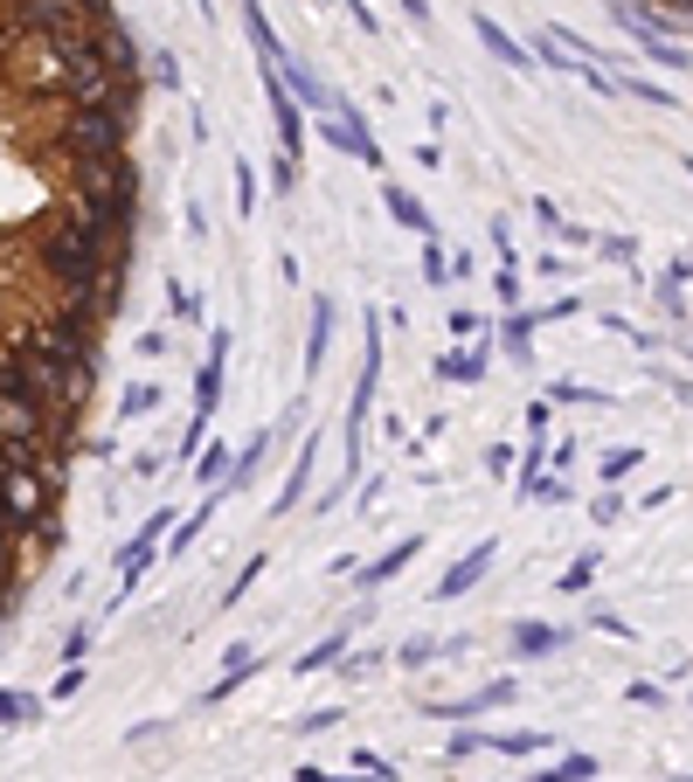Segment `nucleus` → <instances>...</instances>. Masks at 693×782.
I'll list each match as a JSON object with an SVG mask.
<instances>
[{
  "mask_svg": "<svg viewBox=\"0 0 693 782\" xmlns=\"http://www.w3.org/2000/svg\"><path fill=\"white\" fill-rule=\"evenodd\" d=\"M686 174H693V160H686Z\"/></svg>",
  "mask_w": 693,
  "mask_h": 782,
  "instance_id": "49",
  "label": "nucleus"
},
{
  "mask_svg": "<svg viewBox=\"0 0 693 782\" xmlns=\"http://www.w3.org/2000/svg\"><path fill=\"white\" fill-rule=\"evenodd\" d=\"M257 575H264V555H250V561H243V575H236L230 588H222V609H236L243 596H250V582H257Z\"/></svg>",
  "mask_w": 693,
  "mask_h": 782,
  "instance_id": "28",
  "label": "nucleus"
},
{
  "mask_svg": "<svg viewBox=\"0 0 693 782\" xmlns=\"http://www.w3.org/2000/svg\"><path fill=\"white\" fill-rule=\"evenodd\" d=\"M222 479H230V444H201L195 450V485L201 492H222Z\"/></svg>",
  "mask_w": 693,
  "mask_h": 782,
  "instance_id": "20",
  "label": "nucleus"
},
{
  "mask_svg": "<svg viewBox=\"0 0 693 782\" xmlns=\"http://www.w3.org/2000/svg\"><path fill=\"white\" fill-rule=\"evenodd\" d=\"M513 651H520V658L561 651V631H548V623H520V631H513Z\"/></svg>",
  "mask_w": 693,
  "mask_h": 782,
  "instance_id": "21",
  "label": "nucleus"
},
{
  "mask_svg": "<svg viewBox=\"0 0 693 782\" xmlns=\"http://www.w3.org/2000/svg\"><path fill=\"white\" fill-rule=\"evenodd\" d=\"M374 388H382V312L361 319V381H354V409H347V479H361V444H368Z\"/></svg>",
  "mask_w": 693,
  "mask_h": 782,
  "instance_id": "1",
  "label": "nucleus"
},
{
  "mask_svg": "<svg viewBox=\"0 0 693 782\" xmlns=\"http://www.w3.org/2000/svg\"><path fill=\"white\" fill-rule=\"evenodd\" d=\"M499 561V547L493 541H479L472 547V555H465L458 568H444V582H437V603H458V596H472V588L485 582V568H493Z\"/></svg>",
  "mask_w": 693,
  "mask_h": 782,
  "instance_id": "2",
  "label": "nucleus"
},
{
  "mask_svg": "<svg viewBox=\"0 0 693 782\" xmlns=\"http://www.w3.org/2000/svg\"><path fill=\"white\" fill-rule=\"evenodd\" d=\"M166 305H174L181 326H195V319H201V298H195V291H181V284H166Z\"/></svg>",
  "mask_w": 693,
  "mask_h": 782,
  "instance_id": "31",
  "label": "nucleus"
},
{
  "mask_svg": "<svg viewBox=\"0 0 693 782\" xmlns=\"http://www.w3.org/2000/svg\"><path fill=\"white\" fill-rule=\"evenodd\" d=\"M354 769H368V775H396V761H382L374 748H361V755H354Z\"/></svg>",
  "mask_w": 693,
  "mask_h": 782,
  "instance_id": "45",
  "label": "nucleus"
},
{
  "mask_svg": "<svg viewBox=\"0 0 693 782\" xmlns=\"http://www.w3.org/2000/svg\"><path fill=\"white\" fill-rule=\"evenodd\" d=\"M590 623H596V631H610V637H631V623L610 617V609H590Z\"/></svg>",
  "mask_w": 693,
  "mask_h": 782,
  "instance_id": "44",
  "label": "nucleus"
},
{
  "mask_svg": "<svg viewBox=\"0 0 693 782\" xmlns=\"http://www.w3.org/2000/svg\"><path fill=\"white\" fill-rule=\"evenodd\" d=\"M590 520H596V526H610V520H624V499H617V492L604 485V499H596V506H590Z\"/></svg>",
  "mask_w": 693,
  "mask_h": 782,
  "instance_id": "36",
  "label": "nucleus"
},
{
  "mask_svg": "<svg viewBox=\"0 0 693 782\" xmlns=\"http://www.w3.org/2000/svg\"><path fill=\"white\" fill-rule=\"evenodd\" d=\"M333 720H341V707H312L306 720H298V734H326V728H333Z\"/></svg>",
  "mask_w": 693,
  "mask_h": 782,
  "instance_id": "40",
  "label": "nucleus"
},
{
  "mask_svg": "<svg viewBox=\"0 0 693 782\" xmlns=\"http://www.w3.org/2000/svg\"><path fill=\"white\" fill-rule=\"evenodd\" d=\"M639 457H645L639 444H624V450H610V457H604V485H617V479H631V471H639Z\"/></svg>",
  "mask_w": 693,
  "mask_h": 782,
  "instance_id": "29",
  "label": "nucleus"
},
{
  "mask_svg": "<svg viewBox=\"0 0 693 782\" xmlns=\"http://www.w3.org/2000/svg\"><path fill=\"white\" fill-rule=\"evenodd\" d=\"M333 782H396V775H333Z\"/></svg>",
  "mask_w": 693,
  "mask_h": 782,
  "instance_id": "48",
  "label": "nucleus"
},
{
  "mask_svg": "<svg viewBox=\"0 0 693 782\" xmlns=\"http://www.w3.org/2000/svg\"><path fill=\"white\" fill-rule=\"evenodd\" d=\"M326 339H333V298H312V319H306V381L326 368Z\"/></svg>",
  "mask_w": 693,
  "mask_h": 782,
  "instance_id": "11",
  "label": "nucleus"
},
{
  "mask_svg": "<svg viewBox=\"0 0 693 782\" xmlns=\"http://www.w3.org/2000/svg\"><path fill=\"white\" fill-rule=\"evenodd\" d=\"M534 326H541V312H507L499 319V347H507V360H520V368L534 360Z\"/></svg>",
  "mask_w": 693,
  "mask_h": 782,
  "instance_id": "15",
  "label": "nucleus"
},
{
  "mask_svg": "<svg viewBox=\"0 0 693 782\" xmlns=\"http://www.w3.org/2000/svg\"><path fill=\"white\" fill-rule=\"evenodd\" d=\"M250 208H257V174L236 160V215H250Z\"/></svg>",
  "mask_w": 693,
  "mask_h": 782,
  "instance_id": "35",
  "label": "nucleus"
},
{
  "mask_svg": "<svg viewBox=\"0 0 693 782\" xmlns=\"http://www.w3.org/2000/svg\"><path fill=\"white\" fill-rule=\"evenodd\" d=\"M146 76H153L160 90H181V63H174V49H160V55H153V70H146Z\"/></svg>",
  "mask_w": 693,
  "mask_h": 782,
  "instance_id": "32",
  "label": "nucleus"
},
{
  "mask_svg": "<svg viewBox=\"0 0 693 782\" xmlns=\"http://www.w3.org/2000/svg\"><path fill=\"white\" fill-rule=\"evenodd\" d=\"M222 368H230V360H215V353L195 368V415H201V423H209L215 402H222Z\"/></svg>",
  "mask_w": 693,
  "mask_h": 782,
  "instance_id": "18",
  "label": "nucleus"
},
{
  "mask_svg": "<svg viewBox=\"0 0 693 782\" xmlns=\"http://www.w3.org/2000/svg\"><path fill=\"white\" fill-rule=\"evenodd\" d=\"M382 208H388V222H396V228H409V236H437V222H430V208L417 201V195H409V187H396V181H382Z\"/></svg>",
  "mask_w": 693,
  "mask_h": 782,
  "instance_id": "5",
  "label": "nucleus"
},
{
  "mask_svg": "<svg viewBox=\"0 0 693 782\" xmlns=\"http://www.w3.org/2000/svg\"><path fill=\"white\" fill-rule=\"evenodd\" d=\"M485 471H493V479H507V471H513V450L493 444V450H485Z\"/></svg>",
  "mask_w": 693,
  "mask_h": 782,
  "instance_id": "43",
  "label": "nucleus"
},
{
  "mask_svg": "<svg viewBox=\"0 0 693 782\" xmlns=\"http://www.w3.org/2000/svg\"><path fill=\"white\" fill-rule=\"evenodd\" d=\"M596 561H604V555H583V561L569 568V575H561V588H569V596H576V588H590V575H596Z\"/></svg>",
  "mask_w": 693,
  "mask_h": 782,
  "instance_id": "38",
  "label": "nucleus"
},
{
  "mask_svg": "<svg viewBox=\"0 0 693 782\" xmlns=\"http://www.w3.org/2000/svg\"><path fill=\"white\" fill-rule=\"evenodd\" d=\"M472 28H479V42H485V49H493V55H499V63H507V70H534V55H528V49H520V42H513V35H507V28H499V22H493V14H472Z\"/></svg>",
  "mask_w": 693,
  "mask_h": 782,
  "instance_id": "12",
  "label": "nucleus"
},
{
  "mask_svg": "<svg viewBox=\"0 0 693 782\" xmlns=\"http://www.w3.org/2000/svg\"><path fill=\"white\" fill-rule=\"evenodd\" d=\"M298 782H333V769H320V761H306V769H298Z\"/></svg>",
  "mask_w": 693,
  "mask_h": 782,
  "instance_id": "47",
  "label": "nucleus"
},
{
  "mask_svg": "<svg viewBox=\"0 0 693 782\" xmlns=\"http://www.w3.org/2000/svg\"><path fill=\"white\" fill-rule=\"evenodd\" d=\"M22 533H28V520L0 499V555H22Z\"/></svg>",
  "mask_w": 693,
  "mask_h": 782,
  "instance_id": "26",
  "label": "nucleus"
},
{
  "mask_svg": "<svg viewBox=\"0 0 693 782\" xmlns=\"http://www.w3.org/2000/svg\"><path fill=\"white\" fill-rule=\"evenodd\" d=\"M250 672H257V644H230V658H222V679H215L201 699H209V707H215V699H230V693H236V685L250 679Z\"/></svg>",
  "mask_w": 693,
  "mask_h": 782,
  "instance_id": "13",
  "label": "nucleus"
},
{
  "mask_svg": "<svg viewBox=\"0 0 693 782\" xmlns=\"http://www.w3.org/2000/svg\"><path fill=\"white\" fill-rule=\"evenodd\" d=\"M396 8H403V14H409L417 28H430V0H396Z\"/></svg>",
  "mask_w": 693,
  "mask_h": 782,
  "instance_id": "46",
  "label": "nucleus"
},
{
  "mask_svg": "<svg viewBox=\"0 0 693 782\" xmlns=\"http://www.w3.org/2000/svg\"><path fill=\"white\" fill-rule=\"evenodd\" d=\"M277 76H285V84H292V98L298 104H306V111H326L333 98H326V84H320V76H312L306 63H298V55L285 49V55H277Z\"/></svg>",
  "mask_w": 693,
  "mask_h": 782,
  "instance_id": "9",
  "label": "nucleus"
},
{
  "mask_svg": "<svg viewBox=\"0 0 693 782\" xmlns=\"http://www.w3.org/2000/svg\"><path fill=\"white\" fill-rule=\"evenodd\" d=\"M215 506H222V492H215V499H201L195 512H187V520H174V533H166V561H181V555H187V547H195V541H201V526H209V520H215Z\"/></svg>",
  "mask_w": 693,
  "mask_h": 782,
  "instance_id": "16",
  "label": "nucleus"
},
{
  "mask_svg": "<svg viewBox=\"0 0 693 782\" xmlns=\"http://www.w3.org/2000/svg\"><path fill=\"white\" fill-rule=\"evenodd\" d=\"M520 699V685L513 679H493V685H479V693H465V699H444L437 720H472V713H493V707H513Z\"/></svg>",
  "mask_w": 693,
  "mask_h": 782,
  "instance_id": "4",
  "label": "nucleus"
},
{
  "mask_svg": "<svg viewBox=\"0 0 693 782\" xmlns=\"http://www.w3.org/2000/svg\"><path fill=\"white\" fill-rule=\"evenodd\" d=\"M528 499H534V506H561V499H576V492H569V479L555 471V479H534V492H528Z\"/></svg>",
  "mask_w": 693,
  "mask_h": 782,
  "instance_id": "30",
  "label": "nucleus"
},
{
  "mask_svg": "<svg viewBox=\"0 0 693 782\" xmlns=\"http://www.w3.org/2000/svg\"><path fill=\"white\" fill-rule=\"evenodd\" d=\"M320 444H326V430H312L306 444H298V464H292V479L277 485V506H271V512H292V506L312 492V471H320Z\"/></svg>",
  "mask_w": 693,
  "mask_h": 782,
  "instance_id": "3",
  "label": "nucleus"
},
{
  "mask_svg": "<svg viewBox=\"0 0 693 782\" xmlns=\"http://www.w3.org/2000/svg\"><path fill=\"white\" fill-rule=\"evenodd\" d=\"M84 679H90V665H70V672L55 679V699H77V693H84Z\"/></svg>",
  "mask_w": 693,
  "mask_h": 782,
  "instance_id": "39",
  "label": "nucleus"
},
{
  "mask_svg": "<svg viewBox=\"0 0 693 782\" xmlns=\"http://www.w3.org/2000/svg\"><path fill=\"white\" fill-rule=\"evenodd\" d=\"M590 775H596L590 755H561L555 769H541V775H528V782H590Z\"/></svg>",
  "mask_w": 693,
  "mask_h": 782,
  "instance_id": "23",
  "label": "nucleus"
},
{
  "mask_svg": "<svg viewBox=\"0 0 693 782\" xmlns=\"http://www.w3.org/2000/svg\"><path fill=\"white\" fill-rule=\"evenodd\" d=\"M493 250H499V263H513V228H507V215H493Z\"/></svg>",
  "mask_w": 693,
  "mask_h": 782,
  "instance_id": "42",
  "label": "nucleus"
},
{
  "mask_svg": "<svg viewBox=\"0 0 693 782\" xmlns=\"http://www.w3.org/2000/svg\"><path fill=\"white\" fill-rule=\"evenodd\" d=\"M430 658H444V637H409L403 651H396V665H409V672H417V665H430Z\"/></svg>",
  "mask_w": 693,
  "mask_h": 782,
  "instance_id": "27",
  "label": "nucleus"
},
{
  "mask_svg": "<svg viewBox=\"0 0 693 782\" xmlns=\"http://www.w3.org/2000/svg\"><path fill=\"white\" fill-rule=\"evenodd\" d=\"M341 8H347V22L361 28V35H382V22H374V8H368V0H341Z\"/></svg>",
  "mask_w": 693,
  "mask_h": 782,
  "instance_id": "37",
  "label": "nucleus"
},
{
  "mask_svg": "<svg viewBox=\"0 0 693 782\" xmlns=\"http://www.w3.org/2000/svg\"><path fill=\"white\" fill-rule=\"evenodd\" d=\"M423 284H437V291L451 284V250H444L437 236H423Z\"/></svg>",
  "mask_w": 693,
  "mask_h": 782,
  "instance_id": "24",
  "label": "nucleus"
},
{
  "mask_svg": "<svg viewBox=\"0 0 693 782\" xmlns=\"http://www.w3.org/2000/svg\"><path fill=\"white\" fill-rule=\"evenodd\" d=\"M437 381H451V388H472V381H485V353H437Z\"/></svg>",
  "mask_w": 693,
  "mask_h": 782,
  "instance_id": "19",
  "label": "nucleus"
},
{
  "mask_svg": "<svg viewBox=\"0 0 693 782\" xmlns=\"http://www.w3.org/2000/svg\"><path fill=\"white\" fill-rule=\"evenodd\" d=\"M354 623H361V617H347V623H341V631H333V637H320V644H312L306 658L292 665V672H298V679H312V672H333V665L347 658V637H354Z\"/></svg>",
  "mask_w": 693,
  "mask_h": 782,
  "instance_id": "10",
  "label": "nucleus"
},
{
  "mask_svg": "<svg viewBox=\"0 0 693 782\" xmlns=\"http://www.w3.org/2000/svg\"><path fill=\"white\" fill-rule=\"evenodd\" d=\"M417 555H423V533H409V541H396V547H388L382 561H368V568H361L354 582H361V588H382V582H396V575H403V568L417 561Z\"/></svg>",
  "mask_w": 693,
  "mask_h": 782,
  "instance_id": "7",
  "label": "nucleus"
},
{
  "mask_svg": "<svg viewBox=\"0 0 693 782\" xmlns=\"http://www.w3.org/2000/svg\"><path fill=\"white\" fill-rule=\"evenodd\" d=\"M479 333H485L479 312H451V339H479Z\"/></svg>",
  "mask_w": 693,
  "mask_h": 782,
  "instance_id": "41",
  "label": "nucleus"
},
{
  "mask_svg": "<svg viewBox=\"0 0 693 782\" xmlns=\"http://www.w3.org/2000/svg\"><path fill=\"white\" fill-rule=\"evenodd\" d=\"M166 347H174V333H166V326H153V333H139V339H133V353H139V360H160Z\"/></svg>",
  "mask_w": 693,
  "mask_h": 782,
  "instance_id": "34",
  "label": "nucleus"
},
{
  "mask_svg": "<svg viewBox=\"0 0 693 782\" xmlns=\"http://www.w3.org/2000/svg\"><path fill=\"white\" fill-rule=\"evenodd\" d=\"M479 748H493V755H541L548 734H479Z\"/></svg>",
  "mask_w": 693,
  "mask_h": 782,
  "instance_id": "22",
  "label": "nucleus"
},
{
  "mask_svg": "<svg viewBox=\"0 0 693 782\" xmlns=\"http://www.w3.org/2000/svg\"><path fill=\"white\" fill-rule=\"evenodd\" d=\"M243 8V35H250V49H257V63H277L285 55V42H277V28H271V14H264V0H236Z\"/></svg>",
  "mask_w": 693,
  "mask_h": 782,
  "instance_id": "8",
  "label": "nucleus"
},
{
  "mask_svg": "<svg viewBox=\"0 0 693 782\" xmlns=\"http://www.w3.org/2000/svg\"><path fill=\"white\" fill-rule=\"evenodd\" d=\"M271 444H277V430H257L250 444H243V457L230 464V479H222V499H236V492H250V485H257V471H264Z\"/></svg>",
  "mask_w": 693,
  "mask_h": 782,
  "instance_id": "6",
  "label": "nucleus"
},
{
  "mask_svg": "<svg viewBox=\"0 0 693 782\" xmlns=\"http://www.w3.org/2000/svg\"><path fill=\"white\" fill-rule=\"evenodd\" d=\"M49 713L42 693H22V685H0V728H35Z\"/></svg>",
  "mask_w": 693,
  "mask_h": 782,
  "instance_id": "14",
  "label": "nucleus"
},
{
  "mask_svg": "<svg viewBox=\"0 0 693 782\" xmlns=\"http://www.w3.org/2000/svg\"><path fill=\"white\" fill-rule=\"evenodd\" d=\"M493 291H499V305H507V312L520 305V271H513V263H499V271H493Z\"/></svg>",
  "mask_w": 693,
  "mask_h": 782,
  "instance_id": "33",
  "label": "nucleus"
},
{
  "mask_svg": "<svg viewBox=\"0 0 693 782\" xmlns=\"http://www.w3.org/2000/svg\"><path fill=\"white\" fill-rule=\"evenodd\" d=\"M98 623H104V609H98L90 623H77L70 637H63V665H84V658H90V644H98Z\"/></svg>",
  "mask_w": 693,
  "mask_h": 782,
  "instance_id": "25",
  "label": "nucleus"
},
{
  "mask_svg": "<svg viewBox=\"0 0 693 782\" xmlns=\"http://www.w3.org/2000/svg\"><path fill=\"white\" fill-rule=\"evenodd\" d=\"M160 402H166V388H160V381H133V388L119 395V409H111V415H119V423H139V415H153Z\"/></svg>",
  "mask_w": 693,
  "mask_h": 782,
  "instance_id": "17",
  "label": "nucleus"
}]
</instances>
